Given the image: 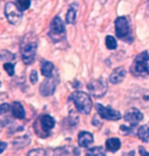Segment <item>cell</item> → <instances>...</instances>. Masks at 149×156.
I'll list each match as a JSON object with an SVG mask.
<instances>
[{
  "instance_id": "6da1fadb",
  "label": "cell",
  "mask_w": 149,
  "mask_h": 156,
  "mask_svg": "<svg viewBox=\"0 0 149 156\" xmlns=\"http://www.w3.org/2000/svg\"><path fill=\"white\" fill-rule=\"evenodd\" d=\"M149 55L147 51H144L136 56L134 63L131 67V73L134 76H149Z\"/></svg>"
},
{
  "instance_id": "7a4b0ae2",
  "label": "cell",
  "mask_w": 149,
  "mask_h": 156,
  "mask_svg": "<svg viewBox=\"0 0 149 156\" xmlns=\"http://www.w3.org/2000/svg\"><path fill=\"white\" fill-rule=\"evenodd\" d=\"M70 99H72L74 105L79 113L83 115H88L92 108L91 98L87 93L83 91H74L70 95Z\"/></svg>"
},
{
  "instance_id": "3957f363",
  "label": "cell",
  "mask_w": 149,
  "mask_h": 156,
  "mask_svg": "<svg viewBox=\"0 0 149 156\" xmlns=\"http://www.w3.org/2000/svg\"><path fill=\"white\" fill-rule=\"evenodd\" d=\"M48 36L50 37L53 42L57 43L61 41L65 36V26L63 21L59 16H55L53 18L51 26H50V30L48 33Z\"/></svg>"
},
{
  "instance_id": "277c9868",
  "label": "cell",
  "mask_w": 149,
  "mask_h": 156,
  "mask_svg": "<svg viewBox=\"0 0 149 156\" xmlns=\"http://www.w3.org/2000/svg\"><path fill=\"white\" fill-rule=\"evenodd\" d=\"M4 12L8 23L11 24H18L23 20V10H20V8L14 2L6 3Z\"/></svg>"
},
{
  "instance_id": "5b68a950",
  "label": "cell",
  "mask_w": 149,
  "mask_h": 156,
  "mask_svg": "<svg viewBox=\"0 0 149 156\" xmlns=\"http://www.w3.org/2000/svg\"><path fill=\"white\" fill-rule=\"evenodd\" d=\"M37 122L39 123L40 129L35 130L36 134L39 137H43L42 134H44V138H46V137H48L50 135V132H51V130L55 127V124H56L54 118L51 117L50 115H44V116H42Z\"/></svg>"
},
{
  "instance_id": "8992f818",
  "label": "cell",
  "mask_w": 149,
  "mask_h": 156,
  "mask_svg": "<svg viewBox=\"0 0 149 156\" xmlns=\"http://www.w3.org/2000/svg\"><path fill=\"white\" fill-rule=\"evenodd\" d=\"M132 101L141 108H146L149 107V90L144 88H135L130 92Z\"/></svg>"
},
{
  "instance_id": "52a82bcc",
  "label": "cell",
  "mask_w": 149,
  "mask_h": 156,
  "mask_svg": "<svg viewBox=\"0 0 149 156\" xmlns=\"http://www.w3.org/2000/svg\"><path fill=\"white\" fill-rule=\"evenodd\" d=\"M59 83V77L52 74L44 80V82L40 86V93L43 96H50L55 92L57 84Z\"/></svg>"
},
{
  "instance_id": "ba28073f",
  "label": "cell",
  "mask_w": 149,
  "mask_h": 156,
  "mask_svg": "<svg viewBox=\"0 0 149 156\" xmlns=\"http://www.w3.org/2000/svg\"><path fill=\"white\" fill-rule=\"evenodd\" d=\"M87 88L89 92L97 98H102L108 91V85L104 79H97L90 81L87 84Z\"/></svg>"
},
{
  "instance_id": "9c48e42d",
  "label": "cell",
  "mask_w": 149,
  "mask_h": 156,
  "mask_svg": "<svg viewBox=\"0 0 149 156\" xmlns=\"http://www.w3.org/2000/svg\"><path fill=\"white\" fill-rule=\"evenodd\" d=\"M95 108L98 111L99 117L108 121H119L122 118V115L119 111H116L110 107H104L101 104L95 105Z\"/></svg>"
},
{
  "instance_id": "30bf717a",
  "label": "cell",
  "mask_w": 149,
  "mask_h": 156,
  "mask_svg": "<svg viewBox=\"0 0 149 156\" xmlns=\"http://www.w3.org/2000/svg\"><path fill=\"white\" fill-rule=\"evenodd\" d=\"M115 27H116V36L119 39H126L127 37L131 36L130 32L129 21L127 20L125 16H119L115 21Z\"/></svg>"
},
{
  "instance_id": "8fae6325",
  "label": "cell",
  "mask_w": 149,
  "mask_h": 156,
  "mask_svg": "<svg viewBox=\"0 0 149 156\" xmlns=\"http://www.w3.org/2000/svg\"><path fill=\"white\" fill-rule=\"evenodd\" d=\"M37 50H38V45L36 43H29L23 47L21 58H23L24 64L26 65L33 64L37 55Z\"/></svg>"
},
{
  "instance_id": "7c38bea8",
  "label": "cell",
  "mask_w": 149,
  "mask_h": 156,
  "mask_svg": "<svg viewBox=\"0 0 149 156\" xmlns=\"http://www.w3.org/2000/svg\"><path fill=\"white\" fill-rule=\"evenodd\" d=\"M79 150L76 147H58L54 149H46V156H75L79 155Z\"/></svg>"
},
{
  "instance_id": "4fadbf2b",
  "label": "cell",
  "mask_w": 149,
  "mask_h": 156,
  "mask_svg": "<svg viewBox=\"0 0 149 156\" xmlns=\"http://www.w3.org/2000/svg\"><path fill=\"white\" fill-rule=\"evenodd\" d=\"M124 120H125L127 123H129L132 127H136V126H138L139 123H140L142 120H143V114L135 108H130L129 111L126 112L125 116H124Z\"/></svg>"
},
{
  "instance_id": "5bb4252c",
  "label": "cell",
  "mask_w": 149,
  "mask_h": 156,
  "mask_svg": "<svg viewBox=\"0 0 149 156\" xmlns=\"http://www.w3.org/2000/svg\"><path fill=\"white\" fill-rule=\"evenodd\" d=\"M92 143H94V136L91 133L82 131L78 134V144L80 147L87 148Z\"/></svg>"
},
{
  "instance_id": "9a60e30c",
  "label": "cell",
  "mask_w": 149,
  "mask_h": 156,
  "mask_svg": "<svg viewBox=\"0 0 149 156\" xmlns=\"http://www.w3.org/2000/svg\"><path fill=\"white\" fill-rule=\"evenodd\" d=\"M126 76V70L124 67H118L116 68L110 75V81L114 84L121 83L124 80Z\"/></svg>"
},
{
  "instance_id": "2e32d148",
  "label": "cell",
  "mask_w": 149,
  "mask_h": 156,
  "mask_svg": "<svg viewBox=\"0 0 149 156\" xmlns=\"http://www.w3.org/2000/svg\"><path fill=\"white\" fill-rule=\"evenodd\" d=\"M11 112L14 118L23 119L26 117V112H24L23 105L20 101H13V104L11 105Z\"/></svg>"
},
{
  "instance_id": "e0dca14e",
  "label": "cell",
  "mask_w": 149,
  "mask_h": 156,
  "mask_svg": "<svg viewBox=\"0 0 149 156\" xmlns=\"http://www.w3.org/2000/svg\"><path fill=\"white\" fill-rule=\"evenodd\" d=\"M107 150L110 152H117L121 147V141L119 138H110L105 142Z\"/></svg>"
},
{
  "instance_id": "ac0fdd59",
  "label": "cell",
  "mask_w": 149,
  "mask_h": 156,
  "mask_svg": "<svg viewBox=\"0 0 149 156\" xmlns=\"http://www.w3.org/2000/svg\"><path fill=\"white\" fill-rule=\"evenodd\" d=\"M54 70V64L52 62L49 61H42V66H41V72L45 77L51 76Z\"/></svg>"
},
{
  "instance_id": "d6986e66",
  "label": "cell",
  "mask_w": 149,
  "mask_h": 156,
  "mask_svg": "<svg viewBox=\"0 0 149 156\" xmlns=\"http://www.w3.org/2000/svg\"><path fill=\"white\" fill-rule=\"evenodd\" d=\"M30 143V138L29 136H23V137H20V138H16L13 140L12 144L15 148L20 149V148H23L27 146Z\"/></svg>"
},
{
  "instance_id": "ffe728a7",
  "label": "cell",
  "mask_w": 149,
  "mask_h": 156,
  "mask_svg": "<svg viewBox=\"0 0 149 156\" xmlns=\"http://www.w3.org/2000/svg\"><path fill=\"white\" fill-rule=\"evenodd\" d=\"M138 137L139 139L142 140L143 142H148V138H149V126L148 125H143L139 128L138 130Z\"/></svg>"
},
{
  "instance_id": "44dd1931",
  "label": "cell",
  "mask_w": 149,
  "mask_h": 156,
  "mask_svg": "<svg viewBox=\"0 0 149 156\" xmlns=\"http://www.w3.org/2000/svg\"><path fill=\"white\" fill-rule=\"evenodd\" d=\"M75 20H76V8L74 7V4H72L70 5L66 14V23L68 24H73L75 23Z\"/></svg>"
},
{
  "instance_id": "7402d4cb",
  "label": "cell",
  "mask_w": 149,
  "mask_h": 156,
  "mask_svg": "<svg viewBox=\"0 0 149 156\" xmlns=\"http://www.w3.org/2000/svg\"><path fill=\"white\" fill-rule=\"evenodd\" d=\"M85 156H107L105 155V151L102 147H94L90 148L86 151Z\"/></svg>"
},
{
  "instance_id": "603a6c76",
  "label": "cell",
  "mask_w": 149,
  "mask_h": 156,
  "mask_svg": "<svg viewBox=\"0 0 149 156\" xmlns=\"http://www.w3.org/2000/svg\"><path fill=\"white\" fill-rule=\"evenodd\" d=\"M0 59L3 61H12L15 59V56L7 50H0Z\"/></svg>"
},
{
  "instance_id": "cb8c5ba5",
  "label": "cell",
  "mask_w": 149,
  "mask_h": 156,
  "mask_svg": "<svg viewBox=\"0 0 149 156\" xmlns=\"http://www.w3.org/2000/svg\"><path fill=\"white\" fill-rule=\"evenodd\" d=\"M105 46H107L108 50H115L117 48L116 39L113 36H107V38H105Z\"/></svg>"
},
{
  "instance_id": "d4e9b609",
  "label": "cell",
  "mask_w": 149,
  "mask_h": 156,
  "mask_svg": "<svg viewBox=\"0 0 149 156\" xmlns=\"http://www.w3.org/2000/svg\"><path fill=\"white\" fill-rule=\"evenodd\" d=\"M15 3L23 11L29 9L30 6V0H15Z\"/></svg>"
},
{
  "instance_id": "484cf974",
  "label": "cell",
  "mask_w": 149,
  "mask_h": 156,
  "mask_svg": "<svg viewBox=\"0 0 149 156\" xmlns=\"http://www.w3.org/2000/svg\"><path fill=\"white\" fill-rule=\"evenodd\" d=\"M3 68H4V70L7 72V74L9 76H13L14 74V65L12 63H9V62H6L3 65Z\"/></svg>"
},
{
  "instance_id": "4316f807",
  "label": "cell",
  "mask_w": 149,
  "mask_h": 156,
  "mask_svg": "<svg viewBox=\"0 0 149 156\" xmlns=\"http://www.w3.org/2000/svg\"><path fill=\"white\" fill-rule=\"evenodd\" d=\"M27 156H46V149H34L27 153Z\"/></svg>"
},
{
  "instance_id": "83f0119b",
  "label": "cell",
  "mask_w": 149,
  "mask_h": 156,
  "mask_svg": "<svg viewBox=\"0 0 149 156\" xmlns=\"http://www.w3.org/2000/svg\"><path fill=\"white\" fill-rule=\"evenodd\" d=\"M9 110H10V105L4 102V104H2L1 105H0V115L7 113Z\"/></svg>"
},
{
  "instance_id": "f1b7e54d",
  "label": "cell",
  "mask_w": 149,
  "mask_h": 156,
  "mask_svg": "<svg viewBox=\"0 0 149 156\" xmlns=\"http://www.w3.org/2000/svg\"><path fill=\"white\" fill-rule=\"evenodd\" d=\"M30 82L33 84L37 83V81H38V73H37L36 70L32 71V73H30Z\"/></svg>"
},
{
  "instance_id": "f546056e",
  "label": "cell",
  "mask_w": 149,
  "mask_h": 156,
  "mask_svg": "<svg viewBox=\"0 0 149 156\" xmlns=\"http://www.w3.org/2000/svg\"><path fill=\"white\" fill-rule=\"evenodd\" d=\"M120 130L122 131V132H124V134H125V135H129V134H131L133 132L132 128H128V127L124 126V125H122V126L120 127Z\"/></svg>"
},
{
  "instance_id": "4dcf8cb0",
  "label": "cell",
  "mask_w": 149,
  "mask_h": 156,
  "mask_svg": "<svg viewBox=\"0 0 149 156\" xmlns=\"http://www.w3.org/2000/svg\"><path fill=\"white\" fill-rule=\"evenodd\" d=\"M138 150H139V153H140V156H149V153L142 147V146H140V147L138 148Z\"/></svg>"
},
{
  "instance_id": "1f68e13d",
  "label": "cell",
  "mask_w": 149,
  "mask_h": 156,
  "mask_svg": "<svg viewBox=\"0 0 149 156\" xmlns=\"http://www.w3.org/2000/svg\"><path fill=\"white\" fill-rule=\"evenodd\" d=\"M6 147H7V143H6V142H2V141H0V154H1L2 152L5 150Z\"/></svg>"
},
{
  "instance_id": "d6a6232c",
  "label": "cell",
  "mask_w": 149,
  "mask_h": 156,
  "mask_svg": "<svg viewBox=\"0 0 149 156\" xmlns=\"http://www.w3.org/2000/svg\"><path fill=\"white\" fill-rule=\"evenodd\" d=\"M92 124H94V126H97V127H99L101 125V122L98 121V116H94V119H92Z\"/></svg>"
},
{
  "instance_id": "836d02e7",
  "label": "cell",
  "mask_w": 149,
  "mask_h": 156,
  "mask_svg": "<svg viewBox=\"0 0 149 156\" xmlns=\"http://www.w3.org/2000/svg\"><path fill=\"white\" fill-rule=\"evenodd\" d=\"M99 1H101V3H105V0H99Z\"/></svg>"
},
{
  "instance_id": "e575fe53",
  "label": "cell",
  "mask_w": 149,
  "mask_h": 156,
  "mask_svg": "<svg viewBox=\"0 0 149 156\" xmlns=\"http://www.w3.org/2000/svg\"><path fill=\"white\" fill-rule=\"evenodd\" d=\"M0 86H1V82H0Z\"/></svg>"
},
{
  "instance_id": "d590c367",
  "label": "cell",
  "mask_w": 149,
  "mask_h": 156,
  "mask_svg": "<svg viewBox=\"0 0 149 156\" xmlns=\"http://www.w3.org/2000/svg\"><path fill=\"white\" fill-rule=\"evenodd\" d=\"M148 2H149V0H148Z\"/></svg>"
}]
</instances>
